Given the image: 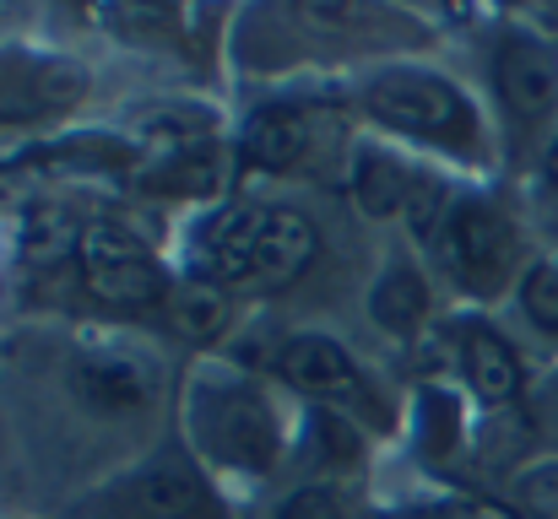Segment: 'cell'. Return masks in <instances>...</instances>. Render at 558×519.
Listing matches in <instances>:
<instances>
[{"label": "cell", "mask_w": 558, "mask_h": 519, "mask_svg": "<svg viewBox=\"0 0 558 519\" xmlns=\"http://www.w3.org/2000/svg\"><path fill=\"white\" fill-rule=\"evenodd\" d=\"M315 255V227L282 206H233L206 227V265L228 282L288 287Z\"/></svg>", "instance_id": "6da1fadb"}, {"label": "cell", "mask_w": 558, "mask_h": 519, "mask_svg": "<svg viewBox=\"0 0 558 519\" xmlns=\"http://www.w3.org/2000/svg\"><path fill=\"white\" fill-rule=\"evenodd\" d=\"M369 114L390 131L428 136V141H472V109L466 98L428 71H385L369 87Z\"/></svg>", "instance_id": "7a4b0ae2"}, {"label": "cell", "mask_w": 558, "mask_h": 519, "mask_svg": "<svg viewBox=\"0 0 558 519\" xmlns=\"http://www.w3.org/2000/svg\"><path fill=\"white\" fill-rule=\"evenodd\" d=\"M82 282L98 304L109 309H147L163 298V265L142 249V238H131L114 222H98L82 233Z\"/></svg>", "instance_id": "3957f363"}, {"label": "cell", "mask_w": 558, "mask_h": 519, "mask_svg": "<svg viewBox=\"0 0 558 519\" xmlns=\"http://www.w3.org/2000/svg\"><path fill=\"white\" fill-rule=\"evenodd\" d=\"M195 438L239 471H266L277 460V422L250 390H217L195 406Z\"/></svg>", "instance_id": "277c9868"}, {"label": "cell", "mask_w": 558, "mask_h": 519, "mask_svg": "<svg viewBox=\"0 0 558 519\" xmlns=\"http://www.w3.org/2000/svg\"><path fill=\"white\" fill-rule=\"evenodd\" d=\"M445 260L472 293H499L505 276L515 271V233L494 206L466 200L445 222Z\"/></svg>", "instance_id": "5b68a950"}, {"label": "cell", "mask_w": 558, "mask_h": 519, "mask_svg": "<svg viewBox=\"0 0 558 519\" xmlns=\"http://www.w3.org/2000/svg\"><path fill=\"white\" fill-rule=\"evenodd\" d=\"M494 82H499V98L515 120H543L558 98V60L548 54V44H537L526 33H510L499 44Z\"/></svg>", "instance_id": "8992f818"}, {"label": "cell", "mask_w": 558, "mask_h": 519, "mask_svg": "<svg viewBox=\"0 0 558 519\" xmlns=\"http://www.w3.org/2000/svg\"><path fill=\"white\" fill-rule=\"evenodd\" d=\"M282 379L299 384L304 395H320V400H342V406H369V384L359 379L353 357L326 336H299V342L282 346L277 357Z\"/></svg>", "instance_id": "52a82bcc"}, {"label": "cell", "mask_w": 558, "mask_h": 519, "mask_svg": "<svg viewBox=\"0 0 558 519\" xmlns=\"http://www.w3.org/2000/svg\"><path fill=\"white\" fill-rule=\"evenodd\" d=\"M71 384L98 411H136V406H147L158 395V373L147 362L125 357V351H93V357H82L76 373H71Z\"/></svg>", "instance_id": "ba28073f"}, {"label": "cell", "mask_w": 558, "mask_h": 519, "mask_svg": "<svg viewBox=\"0 0 558 519\" xmlns=\"http://www.w3.org/2000/svg\"><path fill=\"white\" fill-rule=\"evenodd\" d=\"M304 147H310V125H304V114L288 109V103L260 109V114L244 125V141H239L244 163H250V169H266V173L293 169V163L304 158Z\"/></svg>", "instance_id": "9c48e42d"}, {"label": "cell", "mask_w": 558, "mask_h": 519, "mask_svg": "<svg viewBox=\"0 0 558 519\" xmlns=\"http://www.w3.org/2000/svg\"><path fill=\"white\" fill-rule=\"evenodd\" d=\"M461 368H466V384L477 390V400H488V406H499L521 390V362H515L510 342L494 336V331L461 336Z\"/></svg>", "instance_id": "30bf717a"}, {"label": "cell", "mask_w": 558, "mask_h": 519, "mask_svg": "<svg viewBox=\"0 0 558 519\" xmlns=\"http://www.w3.org/2000/svg\"><path fill=\"white\" fill-rule=\"evenodd\" d=\"M136 509L147 519H206L211 515L206 487L190 477L185 466H174V460L153 466V471L136 482Z\"/></svg>", "instance_id": "8fae6325"}, {"label": "cell", "mask_w": 558, "mask_h": 519, "mask_svg": "<svg viewBox=\"0 0 558 519\" xmlns=\"http://www.w3.org/2000/svg\"><path fill=\"white\" fill-rule=\"evenodd\" d=\"M423 309H428V293H423V282H417L407 265L385 271L379 287H374V298H369V314L390 331V336H407V331L423 320Z\"/></svg>", "instance_id": "7c38bea8"}, {"label": "cell", "mask_w": 558, "mask_h": 519, "mask_svg": "<svg viewBox=\"0 0 558 519\" xmlns=\"http://www.w3.org/2000/svg\"><path fill=\"white\" fill-rule=\"evenodd\" d=\"M169 309H174V331L190 336V342H211L228 325V298H222L217 282H185L169 298Z\"/></svg>", "instance_id": "4fadbf2b"}, {"label": "cell", "mask_w": 558, "mask_h": 519, "mask_svg": "<svg viewBox=\"0 0 558 519\" xmlns=\"http://www.w3.org/2000/svg\"><path fill=\"white\" fill-rule=\"evenodd\" d=\"M359 200L369 206L374 217L396 211V206L407 200V184H401V169H396L390 158H379V152H369V158L359 163Z\"/></svg>", "instance_id": "5bb4252c"}, {"label": "cell", "mask_w": 558, "mask_h": 519, "mask_svg": "<svg viewBox=\"0 0 558 519\" xmlns=\"http://www.w3.org/2000/svg\"><path fill=\"white\" fill-rule=\"evenodd\" d=\"M521 309L532 314V325L558 336V265H532L521 282Z\"/></svg>", "instance_id": "9a60e30c"}, {"label": "cell", "mask_w": 558, "mask_h": 519, "mask_svg": "<svg viewBox=\"0 0 558 519\" xmlns=\"http://www.w3.org/2000/svg\"><path fill=\"white\" fill-rule=\"evenodd\" d=\"M277 519H342V504H337L326 487H304V493L288 498V509Z\"/></svg>", "instance_id": "2e32d148"}, {"label": "cell", "mask_w": 558, "mask_h": 519, "mask_svg": "<svg viewBox=\"0 0 558 519\" xmlns=\"http://www.w3.org/2000/svg\"><path fill=\"white\" fill-rule=\"evenodd\" d=\"M526 504L537 519H558V487H548V471L526 477Z\"/></svg>", "instance_id": "e0dca14e"}, {"label": "cell", "mask_w": 558, "mask_h": 519, "mask_svg": "<svg viewBox=\"0 0 558 519\" xmlns=\"http://www.w3.org/2000/svg\"><path fill=\"white\" fill-rule=\"evenodd\" d=\"M548 184H554V189H558V141H554V147H548Z\"/></svg>", "instance_id": "ac0fdd59"}]
</instances>
